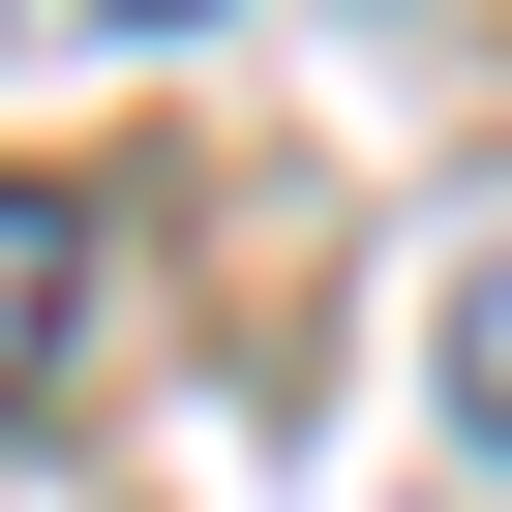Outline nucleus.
I'll list each match as a JSON object with an SVG mask.
<instances>
[{
    "mask_svg": "<svg viewBox=\"0 0 512 512\" xmlns=\"http://www.w3.org/2000/svg\"><path fill=\"white\" fill-rule=\"evenodd\" d=\"M61 332H91V181H0V422L61 392Z\"/></svg>",
    "mask_w": 512,
    "mask_h": 512,
    "instance_id": "nucleus-1",
    "label": "nucleus"
},
{
    "mask_svg": "<svg viewBox=\"0 0 512 512\" xmlns=\"http://www.w3.org/2000/svg\"><path fill=\"white\" fill-rule=\"evenodd\" d=\"M452 452H512V272H452Z\"/></svg>",
    "mask_w": 512,
    "mask_h": 512,
    "instance_id": "nucleus-2",
    "label": "nucleus"
},
{
    "mask_svg": "<svg viewBox=\"0 0 512 512\" xmlns=\"http://www.w3.org/2000/svg\"><path fill=\"white\" fill-rule=\"evenodd\" d=\"M91 31H211V0H91Z\"/></svg>",
    "mask_w": 512,
    "mask_h": 512,
    "instance_id": "nucleus-3",
    "label": "nucleus"
}]
</instances>
